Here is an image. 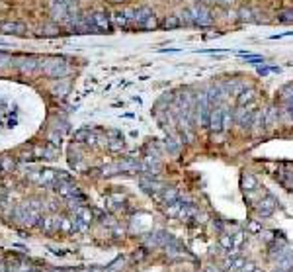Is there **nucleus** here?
<instances>
[{
    "mask_svg": "<svg viewBox=\"0 0 293 272\" xmlns=\"http://www.w3.org/2000/svg\"><path fill=\"white\" fill-rule=\"evenodd\" d=\"M182 22L194 24V26H211V24H213L209 12H207L203 6H192L190 10H186V12L182 14Z\"/></svg>",
    "mask_w": 293,
    "mask_h": 272,
    "instance_id": "1",
    "label": "nucleus"
},
{
    "mask_svg": "<svg viewBox=\"0 0 293 272\" xmlns=\"http://www.w3.org/2000/svg\"><path fill=\"white\" fill-rule=\"evenodd\" d=\"M41 73L45 77H51V78H59V77H63V75L69 73V67H67V63L63 59L51 57L45 63H41Z\"/></svg>",
    "mask_w": 293,
    "mask_h": 272,
    "instance_id": "2",
    "label": "nucleus"
},
{
    "mask_svg": "<svg viewBox=\"0 0 293 272\" xmlns=\"http://www.w3.org/2000/svg\"><path fill=\"white\" fill-rule=\"evenodd\" d=\"M90 20H92V24L96 26L98 34H100V32H111V22H110V18H108L104 12L90 14Z\"/></svg>",
    "mask_w": 293,
    "mask_h": 272,
    "instance_id": "3",
    "label": "nucleus"
},
{
    "mask_svg": "<svg viewBox=\"0 0 293 272\" xmlns=\"http://www.w3.org/2000/svg\"><path fill=\"white\" fill-rule=\"evenodd\" d=\"M209 127L213 131H221L223 129V108H215L209 114Z\"/></svg>",
    "mask_w": 293,
    "mask_h": 272,
    "instance_id": "4",
    "label": "nucleus"
},
{
    "mask_svg": "<svg viewBox=\"0 0 293 272\" xmlns=\"http://www.w3.org/2000/svg\"><path fill=\"white\" fill-rule=\"evenodd\" d=\"M16 65L22 73H32L37 67V59L36 57H20V59H16Z\"/></svg>",
    "mask_w": 293,
    "mask_h": 272,
    "instance_id": "5",
    "label": "nucleus"
},
{
    "mask_svg": "<svg viewBox=\"0 0 293 272\" xmlns=\"http://www.w3.org/2000/svg\"><path fill=\"white\" fill-rule=\"evenodd\" d=\"M0 32H4V34H24L26 26L20 24V22H2L0 24Z\"/></svg>",
    "mask_w": 293,
    "mask_h": 272,
    "instance_id": "6",
    "label": "nucleus"
},
{
    "mask_svg": "<svg viewBox=\"0 0 293 272\" xmlns=\"http://www.w3.org/2000/svg\"><path fill=\"white\" fill-rule=\"evenodd\" d=\"M237 123L239 125H250V119H252V110L248 108H241L237 112Z\"/></svg>",
    "mask_w": 293,
    "mask_h": 272,
    "instance_id": "7",
    "label": "nucleus"
},
{
    "mask_svg": "<svg viewBox=\"0 0 293 272\" xmlns=\"http://www.w3.org/2000/svg\"><path fill=\"white\" fill-rule=\"evenodd\" d=\"M152 28H156V20H154V14L152 16H148L145 18L139 26H137V30H152Z\"/></svg>",
    "mask_w": 293,
    "mask_h": 272,
    "instance_id": "8",
    "label": "nucleus"
},
{
    "mask_svg": "<svg viewBox=\"0 0 293 272\" xmlns=\"http://www.w3.org/2000/svg\"><path fill=\"white\" fill-rule=\"evenodd\" d=\"M53 16H55V18H65V16H67V6L55 2V6H53Z\"/></svg>",
    "mask_w": 293,
    "mask_h": 272,
    "instance_id": "9",
    "label": "nucleus"
},
{
    "mask_svg": "<svg viewBox=\"0 0 293 272\" xmlns=\"http://www.w3.org/2000/svg\"><path fill=\"white\" fill-rule=\"evenodd\" d=\"M182 24V18H178V16H168L166 20H164V28H176V26H180Z\"/></svg>",
    "mask_w": 293,
    "mask_h": 272,
    "instance_id": "10",
    "label": "nucleus"
},
{
    "mask_svg": "<svg viewBox=\"0 0 293 272\" xmlns=\"http://www.w3.org/2000/svg\"><path fill=\"white\" fill-rule=\"evenodd\" d=\"M8 63H12V57L8 53H4V51H0V69H2L4 65H8Z\"/></svg>",
    "mask_w": 293,
    "mask_h": 272,
    "instance_id": "11",
    "label": "nucleus"
},
{
    "mask_svg": "<svg viewBox=\"0 0 293 272\" xmlns=\"http://www.w3.org/2000/svg\"><path fill=\"white\" fill-rule=\"evenodd\" d=\"M244 184H248V186H256V178H254V176H250V174H248V176H246V178H244Z\"/></svg>",
    "mask_w": 293,
    "mask_h": 272,
    "instance_id": "12",
    "label": "nucleus"
},
{
    "mask_svg": "<svg viewBox=\"0 0 293 272\" xmlns=\"http://www.w3.org/2000/svg\"><path fill=\"white\" fill-rule=\"evenodd\" d=\"M41 34H45V36H53V34H57V32H55V28H51V26H45Z\"/></svg>",
    "mask_w": 293,
    "mask_h": 272,
    "instance_id": "13",
    "label": "nucleus"
},
{
    "mask_svg": "<svg viewBox=\"0 0 293 272\" xmlns=\"http://www.w3.org/2000/svg\"><path fill=\"white\" fill-rule=\"evenodd\" d=\"M246 100H252V92H243V96H241V102H246Z\"/></svg>",
    "mask_w": 293,
    "mask_h": 272,
    "instance_id": "14",
    "label": "nucleus"
},
{
    "mask_svg": "<svg viewBox=\"0 0 293 272\" xmlns=\"http://www.w3.org/2000/svg\"><path fill=\"white\" fill-rule=\"evenodd\" d=\"M215 2H219V4H233L235 0H215Z\"/></svg>",
    "mask_w": 293,
    "mask_h": 272,
    "instance_id": "15",
    "label": "nucleus"
},
{
    "mask_svg": "<svg viewBox=\"0 0 293 272\" xmlns=\"http://www.w3.org/2000/svg\"><path fill=\"white\" fill-rule=\"evenodd\" d=\"M254 272H258V271H254Z\"/></svg>",
    "mask_w": 293,
    "mask_h": 272,
    "instance_id": "16",
    "label": "nucleus"
}]
</instances>
